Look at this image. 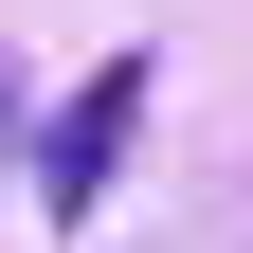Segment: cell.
I'll list each match as a JSON object with an SVG mask.
<instances>
[{
  "mask_svg": "<svg viewBox=\"0 0 253 253\" xmlns=\"http://www.w3.org/2000/svg\"><path fill=\"white\" fill-rule=\"evenodd\" d=\"M126 126H145V54H109V73H90L73 109H54V145H37V199H54V217H90V199H109Z\"/></svg>",
  "mask_w": 253,
  "mask_h": 253,
  "instance_id": "obj_1",
  "label": "cell"
}]
</instances>
